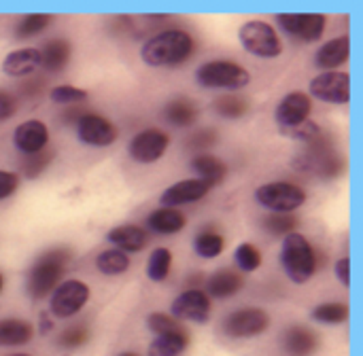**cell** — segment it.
Returning <instances> with one entry per match:
<instances>
[{
  "label": "cell",
  "mask_w": 363,
  "mask_h": 356,
  "mask_svg": "<svg viewBox=\"0 0 363 356\" xmlns=\"http://www.w3.org/2000/svg\"><path fill=\"white\" fill-rule=\"evenodd\" d=\"M49 19H51V15H47V13H34V15L23 17L15 28V36L17 38H30V36L38 34L40 30H45L49 25Z\"/></svg>",
  "instance_id": "31"
},
{
  "label": "cell",
  "mask_w": 363,
  "mask_h": 356,
  "mask_svg": "<svg viewBox=\"0 0 363 356\" xmlns=\"http://www.w3.org/2000/svg\"><path fill=\"white\" fill-rule=\"evenodd\" d=\"M285 350L289 356H311L317 350V335L304 327H291L285 335Z\"/></svg>",
  "instance_id": "22"
},
{
  "label": "cell",
  "mask_w": 363,
  "mask_h": 356,
  "mask_svg": "<svg viewBox=\"0 0 363 356\" xmlns=\"http://www.w3.org/2000/svg\"><path fill=\"white\" fill-rule=\"evenodd\" d=\"M313 318L321 325H342L349 318V308L345 304H323L313 310Z\"/></svg>",
  "instance_id": "30"
},
{
  "label": "cell",
  "mask_w": 363,
  "mask_h": 356,
  "mask_svg": "<svg viewBox=\"0 0 363 356\" xmlns=\"http://www.w3.org/2000/svg\"><path fill=\"white\" fill-rule=\"evenodd\" d=\"M172 314L179 321L204 325L211 318V297L198 289L185 291L172 302Z\"/></svg>",
  "instance_id": "11"
},
{
  "label": "cell",
  "mask_w": 363,
  "mask_h": 356,
  "mask_svg": "<svg viewBox=\"0 0 363 356\" xmlns=\"http://www.w3.org/2000/svg\"><path fill=\"white\" fill-rule=\"evenodd\" d=\"M194 248L202 259H215L223 251V238L219 234H202L196 238Z\"/></svg>",
  "instance_id": "32"
},
{
  "label": "cell",
  "mask_w": 363,
  "mask_h": 356,
  "mask_svg": "<svg viewBox=\"0 0 363 356\" xmlns=\"http://www.w3.org/2000/svg\"><path fill=\"white\" fill-rule=\"evenodd\" d=\"M264 225H266V229L270 231V234H291L294 229H296V225H298V221L296 219H291V217H283V214H274V217H268L266 221H264Z\"/></svg>",
  "instance_id": "38"
},
{
  "label": "cell",
  "mask_w": 363,
  "mask_h": 356,
  "mask_svg": "<svg viewBox=\"0 0 363 356\" xmlns=\"http://www.w3.org/2000/svg\"><path fill=\"white\" fill-rule=\"evenodd\" d=\"M15 147L23 153V155H34L38 151H43L47 147L49 140V130L43 121H26L21 125H17L15 134H13Z\"/></svg>",
  "instance_id": "16"
},
{
  "label": "cell",
  "mask_w": 363,
  "mask_h": 356,
  "mask_svg": "<svg viewBox=\"0 0 363 356\" xmlns=\"http://www.w3.org/2000/svg\"><path fill=\"white\" fill-rule=\"evenodd\" d=\"M191 170L198 174V180L215 187L219 185L225 174H228V168L221 159H217L215 155H198L191 159Z\"/></svg>",
  "instance_id": "21"
},
{
  "label": "cell",
  "mask_w": 363,
  "mask_h": 356,
  "mask_svg": "<svg viewBox=\"0 0 363 356\" xmlns=\"http://www.w3.org/2000/svg\"><path fill=\"white\" fill-rule=\"evenodd\" d=\"M40 66L38 49H17L9 53L2 62V70L11 76H23Z\"/></svg>",
  "instance_id": "20"
},
{
  "label": "cell",
  "mask_w": 363,
  "mask_h": 356,
  "mask_svg": "<svg viewBox=\"0 0 363 356\" xmlns=\"http://www.w3.org/2000/svg\"><path fill=\"white\" fill-rule=\"evenodd\" d=\"M96 265H98V270H100L102 274H106V276H119V274H123V272L130 268V257H128L125 253L117 251V248H113V251H102V253L98 255V259H96Z\"/></svg>",
  "instance_id": "28"
},
{
  "label": "cell",
  "mask_w": 363,
  "mask_h": 356,
  "mask_svg": "<svg viewBox=\"0 0 363 356\" xmlns=\"http://www.w3.org/2000/svg\"><path fill=\"white\" fill-rule=\"evenodd\" d=\"M240 42L242 47L257 55V57H279L281 55V40L277 30L266 21H247L240 28Z\"/></svg>",
  "instance_id": "6"
},
{
  "label": "cell",
  "mask_w": 363,
  "mask_h": 356,
  "mask_svg": "<svg viewBox=\"0 0 363 356\" xmlns=\"http://www.w3.org/2000/svg\"><path fill=\"white\" fill-rule=\"evenodd\" d=\"M268 325H270V316L264 310L247 308V310L232 312L223 321V331L234 340H242V338H255V335L264 333L268 329Z\"/></svg>",
  "instance_id": "8"
},
{
  "label": "cell",
  "mask_w": 363,
  "mask_h": 356,
  "mask_svg": "<svg viewBox=\"0 0 363 356\" xmlns=\"http://www.w3.org/2000/svg\"><path fill=\"white\" fill-rule=\"evenodd\" d=\"M164 117L179 127H187L196 121L198 117V108L191 100L187 98H177L172 102H168V106L164 108Z\"/></svg>",
  "instance_id": "27"
},
{
  "label": "cell",
  "mask_w": 363,
  "mask_h": 356,
  "mask_svg": "<svg viewBox=\"0 0 363 356\" xmlns=\"http://www.w3.org/2000/svg\"><path fill=\"white\" fill-rule=\"evenodd\" d=\"M106 240L111 244L117 246V251L121 253H136V251H143L145 244H147V234L136 227V225H121V227H115L106 234Z\"/></svg>",
  "instance_id": "18"
},
{
  "label": "cell",
  "mask_w": 363,
  "mask_h": 356,
  "mask_svg": "<svg viewBox=\"0 0 363 356\" xmlns=\"http://www.w3.org/2000/svg\"><path fill=\"white\" fill-rule=\"evenodd\" d=\"M147 225L155 234H177L185 227V217L177 208H160L149 214Z\"/></svg>",
  "instance_id": "23"
},
{
  "label": "cell",
  "mask_w": 363,
  "mask_h": 356,
  "mask_svg": "<svg viewBox=\"0 0 363 356\" xmlns=\"http://www.w3.org/2000/svg\"><path fill=\"white\" fill-rule=\"evenodd\" d=\"M196 79L208 89H242L251 83V74L234 62H208L198 68Z\"/></svg>",
  "instance_id": "4"
},
{
  "label": "cell",
  "mask_w": 363,
  "mask_h": 356,
  "mask_svg": "<svg viewBox=\"0 0 363 356\" xmlns=\"http://www.w3.org/2000/svg\"><path fill=\"white\" fill-rule=\"evenodd\" d=\"M40 66L47 70H62L70 57V45L62 38L49 40L43 49H38Z\"/></svg>",
  "instance_id": "25"
},
{
  "label": "cell",
  "mask_w": 363,
  "mask_h": 356,
  "mask_svg": "<svg viewBox=\"0 0 363 356\" xmlns=\"http://www.w3.org/2000/svg\"><path fill=\"white\" fill-rule=\"evenodd\" d=\"M217 113L221 117H228V119H238L247 113V102L240 100V98H234V96H225V98H219L217 104H215Z\"/></svg>",
  "instance_id": "36"
},
{
  "label": "cell",
  "mask_w": 363,
  "mask_h": 356,
  "mask_svg": "<svg viewBox=\"0 0 363 356\" xmlns=\"http://www.w3.org/2000/svg\"><path fill=\"white\" fill-rule=\"evenodd\" d=\"M194 51V40L183 30H166L149 38L140 51L149 66H179Z\"/></svg>",
  "instance_id": "1"
},
{
  "label": "cell",
  "mask_w": 363,
  "mask_h": 356,
  "mask_svg": "<svg viewBox=\"0 0 363 356\" xmlns=\"http://www.w3.org/2000/svg\"><path fill=\"white\" fill-rule=\"evenodd\" d=\"M213 187L198 180V178H189V180H181L172 187H168L164 193H162V204L164 208H177V206H183V204H191V202H198L202 200Z\"/></svg>",
  "instance_id": "15"
},
{
  "label": "cell",
  "mask_w": 363,
  "mask_h": 356,
  "mask_svg": "<svg viewBox=\"0 0 363 356\" xmlns=\"http://www.w3.org/2000/svg\"><path fill=\"white\" fill-rule=\"evenodd\" d=\"M168 149V136L160 130H145L130 142V157L138 163L157 161Z\"/></svg>",
  "instance_id": "12"
},
{
  "label": "cell",
  "mask_w": 363,
  "mask_h": 356,
  "mask_svg": "<svg viewBox=\"0 0 363 356\" xmlns=\"http://www.w3.org/2000/svg\"><path fill=\"white\" fill-rule=\"evenodd\" d=\"M147 327L149 331H153L155 335H166V333H172V331H179V323L168 316V314H162V312H155L147 318Z\"/></svg>",
  "instance_id": "37"
},
{
  "label": "cell",
  "mask_w": 363,
  "mask_h": 356,
  "mask_svg": "<svg viewBox=\"0 0 363 356\" xmlns=\"http://www.w3.org/2000/svg\"><path fill=\"white\" fill-rule=\"evenodd\" d=\"M68 259H70V255L62 248L49 251L36 259V263L28 272V282H26L32 299H43L45 295H49L55 289L57 280L66 272Z\"/></svg>",
  "instance_id": "2"
},
{
  "label": "cell",
  "mask_w": 363,
  "mask_h": 356,
  "mask_svg": "<svg viewBox=\"0 0 363 356\" xmlns=\"http://www.w3.org/2000/svg\"><path fill=\"white\" fill-rule=\"evenodd\" d=\"M281 263L283 270L287 272V276L296 282V285H304L313 278L315 274V253L313 246L308 244V240L298 234L291 231L283 238V248H281Z\"/></svg>",
  "instance_id": "3"
},
{
  "label": "cell",
  "mask_w": 363,
  "mask_h": 356,
  "mask_svg": "<svg viewBox=\"0 0 363 356\" xmlns=\"http://www.w3.org/2000/svg\"><path fill=\"white\" fill-rule=\"evenodd\" d=\"M281 130H283V134H285L287 138L304 140V142L317 140V138L321 136L319 125H317L315 121H311V119H306V121H302V123H298V125H294V127H281Z\"/></svg>",
  "instance_id": "34"
},
{
  "label": "cell",
  "mask_w": 363,
  "mask_h": 356,
  "mask_svg": "<svg viewBox=\"0 0 363 356\" xmlns=\"http://www.w3.org/2000/svg\"><path fill=\"white\" fill-rule=\"evenodd\" d=\"M336 276H338V280H340L345 287L351 285V259H349V257H345V259H340V261L336 263Z\"/></svg>",
  "instance_id": "42"
},
{
  "label": "cell",
  "mask_w": 363,
  "mask_h": 356,
  "mask_svg": "<svg viewBox=\"0 0 363 356\" xmlns=\"http://www.w3.org/2000/svg\"><path fill=\"white\" fill-rule=\"evenodd\" d=\"M311 93L323 102L347 104L351 100V76L345 72H323L311 81Z\"/></svg>",
  "instance_id": "10"
},
{
  "label": "cell",
  "mask_w": 363,
  "mask_h": 356,
  "mask_svg": "<svg viewBox=\"0 0 363 356\" xmlns=\"http://www.w3.org/2000/svg\"><path fill=\"white\" fill-rule=\"evenodd\" d=\"M13 356H28V355H13Z\"/></svg>",
  "instance_id": "47"
},
{
  "label": "cell",
  "mask_w": 363,
  "mask_h": 356,
  "mask_svg": "<svg viewBox=\"0 0 363 356\" xmlns=\"http://www.w3.org/2000/svg\"><path fill=\"white\" fill-rule=\"evenodd\" d=\"M77 136L81 142L91 147H108L117 140V130L104 117L98 115H83L77 121Z\"/></svg>",
  "instance_id": "13"
},
{
  "label": "cell",
  "mask_w": 363,
  "mask_h": 356,
  "mask_svg": "<svg viewBox=\"0 0 363 356\" xmlns=\"http://www.w3.org/2000/svg\"><path fill=\"white\" fill-rule=\"evenodd\" d=\"M30 159L26 161V168H23V172H26V176H30V178H34V176H38L43 170H45V166L51 161V151H47L45 155H43V159H38V153H34V155H28Z\"/></svg>",
  "instance_id": "40"
},
{
  "label": "cell",
  "mask_w": 363,
  "mask_h": 356,
  "mask_svg": "<svg viewBox=\"0 0 363 356\" xmlns=\"http://www.w3.org/2000/svg\"><path fill=\"white\" fill-rule=\"evenodd\" d=\"M17 185H19V178H17V174L0 170V200L9 197V195H11V193L17 189Z\"/></svg>",
  "instance_id": "41"
},
{
  "label": "cell",
  "mask_w": 363,
  "mask_h": 356,
  "mask_svg": "<svg viewBox=\"0 0 363 356\" xmlns=\"http://www.w3.org/2000/svg\"><path fill=\"white\" fill-rule=\"evenodd\" d=\"M255 200L259 206L277 214H285L298 210L306 202V193L291 183H268L255 191Z\"/></svg>",
  "instance_id": "5"
},
{
  "label": "cell",
  "mask_w": 363,
  "mask_h": 356,
  "mask_svg": "<svg viewBox=\"0 0 363 356\" xmlns=\"http://www.w3.org/2000/svg\"><path fill=\"white\" fill-rule=\"evenodd\" d=\"M170 265H172V255L168 248H155L149 257V263H147V276L153 280V282H162L166 280L168 272H170Z\"/></svg>",
  "instance_id": "29"
},
{
  "label": "cell",
  "mask_w": 363,
  "mask_h": 356,
  "mask_svg": "<svg viewBox=\"0 0 363 356\" xmlns=\"http://www.w3.org/2000/svg\"><path fill=\"white\" fill-rule=\"evenodd\" d=\"M0 289H2V276H0Z\"/></svg>",
  "instance_id": "46"
},
{
  "label": "cell",
  "mask_w": 363,
  "mask_h": 356,
  "mask_svg": "<svg viewBox=\"0 0 363 356\" xmlns=\"http://www.w3.org/2000/svg\"><path fill=\"white\" fill-rule=\"evenodd\" d=\"M51 102L55 104H77L87 100V91L79 89V87H70V85H60L55 89H51Z\"/></svg>",
  "instance_id": "35"
},
{
  "label": "cell",
  "mask_w": 363,
  "mask_h": 356,
  "mask_svg": "<svg viewBox=\"0 0 363 356\" xmlns=\"http://www.w3.org/2000/svg\"><path fill=\"white\" fill-rule=\"evenodd\" d=\"M311 108H313V104L306 93H302V91L287 93L281 100V104L277 106V121L281 127H294L308 119Z\"/></svg>",
  "instance_id": "14"
},
{
  "label": "cell",
  "mask_w": 363,
  "mask_h": 356,
  "mask_svg": "<svg viewBox=\"0 0 363 356\" xmlns=\"http://www.w3.org/2000/svg\"><path fill=\"white\" fill-rule=\"evenodd\" d=\"M40 325H43V327H40L43 333H47V331L51 329V323H49V318H47L45 314H40Z\"/></svg>",
  "instance_id": "44"
},
{
  "label": "cell",
  "mask_w": 363,
  "mask_h": 356,
  "mask_svg": "<svg viewBox=\"0 0 363 356\" xmlns=\"http://www.w3.org/2000/svg\"><path fill=\"white\" fill-rule=\"evenodd\" d=\"M87 338H89V335H87V329H85V327H70V329H66V331L60 335L57 344L64 346V348H77V346L85 344Z\"/></svg>",
  "instance_id": "39"
},
{
  "label": "cell",
  "mask_w": 363,
  "mask_h": 356,
  "mask_svg": "<svg viewBox=\"0 0 363 356\" xmlns=\"http://www.w3.org/2000/svg\"><path fill=\"white\" fill-rule=\"evenodd\" d=\"M242 289V276L232 272V270H217L208 282H206V295L208 297H217V299H225L236 295Z\"/></svg>",
  "instance_id": "19"
},
{
  "label": "cell",
  "mask_w": 363,
  "mask_h": 356,
  "mask_svg": "<svg viewBox=\"0 0 363 356\" xmlns=\"http://www.w3.org/2000/svg\"><path fill=\"white\" fill-rule=\"evenodd\" d=\"M89 299V287L81 280H66L62 282L51 295V314L57 318H68L77 314Z\"/></svg>",
  "instance_id": "7"
},
{
  "label": "cell",
  "mask_w": 363,
  "mask_h": 356,
  "mask_svg": "<svg viewBox=\"0 0 363 356\" xmlns=\"http://www.w3.org/2000/svg\"><path fill=\"white\" fill-rule=\"evenodd\" d=\"M277 19L287 34L304 42L319 40L325 30V17L321 13H281Z\"/></svg>",
  "instance_id": "9"
},
{
  "label": "cell",
  "mask_w": 363,
  "mask_h": 356,
  "mask_svg": "<svg viewBox=\"0 0 363 356\" xmlns=\"http://www.w3.org/2000/svg\"><path fill=\"white\" fill-rule=\"evenodd\" d=\"M13 113H15V100L9 93L0 91V121L9 119Z\"/></svg>",
  "instance_id": "43"
},
{
  "label": "cell",
  "mask_w": 363,
  "mask_h": 356,
  "mask_svg": "<svg viewBox=\"0 0 363 356\" xmlns=\"http://www.w3.org/2000/svg\"><path fill=\"white\" fill-rule=\"evenodd\" d=\"M119 356H138V355H132V352H125V355H119Z\"/></svg>",
  "instance_id": "45"
},
{
  "label": "cell",
  "mask_w": 363,
  "mask_h": 356,
  "mask_svg": "<svg viewBox=\"0 0 363 356\" xmlns=\"http://www.w3.org/2000/svg\"><path fill=\"white\" fill-rule=\"evenodd\" d=\"M349 55H351V40H349V36H338V38L325 42V45L317 51L315 64H317V68L330 72L332 68L342 66V64L349 59Z\"/></svg>",
  "instance_id": "17"
},
{
  "label": "cell",
  "mask_w": 363,
  "mask_h": 356,
  "mask_svg": "<svg viewBox=\"0 0 363 356\" xmlns=\"http://www.w3.org/2000/svg\"><path fill=\"white\" fill-rule=\"evenodd\" d=\"M32 340V327L26 321L9 318L0 323V346H21Z\"/></svg>",
  "instance_id": "26"
},
{
  "label": "cell",
  "mask_w": 363,
  "mask_h": 356,
  "mask_svg": "<svg viewBox=\"0 0 363 356\" xmlns=\"http://www.w3.org/2000/svg\"><path fill=\"white\" fill-rule=\"evenodd\" d=\"M187 348V333L183 329L157 335L151 346H149V356H181Z\"/></svg>",
  "instance_id": "24"
},
{
  "label": "cell",
  "mask_w": 363,
  "mask_h": 356,
  "mask_svg": "<svg viewBox=\"0 0 363 356\" xmlns=\"http://www.w3.org/2000/svg\"><path fill=\"white\" fill-rule=\"evenodd\" d=\"M236 265L240 272H255L262 265V253L253 244H240L236 248Z\"/></svg>",
  "instance_id": "33"
}]
</instances>
